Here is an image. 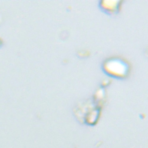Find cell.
Masks as SVG:
<instances>
[{
    "mask_svg": "<svg viewBox=\"0 0 148 148\" xmlns=\"http://www.w3.org/2000/svg\"><path fill=\"white\" fill-rule=\"evenodd\" d=\"M102 66L106 73L116 78L125 77L129 71L128 64L124 60L117 58H109L104 62Z\"/></svg>",
    "mask_w": 148,
    "mask_h": 148,
    "instance_id": "1",
    "label": "cell"
}]
</instances>
